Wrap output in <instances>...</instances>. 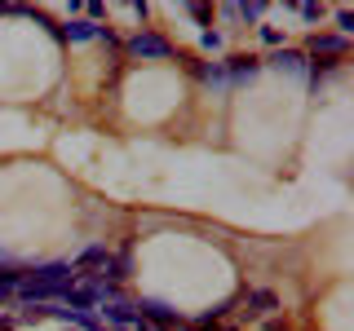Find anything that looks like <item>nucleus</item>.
<instances>
[{
    "label": "nucleus",
    "instance_id": "nucleus-1",
    "mask_svg": "<svg viewBox=\"0 0 354 331\" xmlns=\"http://www.w3.org/2000/svg\"><path fill=\"white\" fill-rule=\"evenodd\" d=\"M124 49H129V58H173V44L164 36H155V31H138Z\"/></svg>",
    "mask_w": 354,
    "mask_h": 331
},
{
    "label": "nucleus",
    "instance_id": "nucleus-2",
    "mask_svg": "<svg viewBox=\"0 0 354 331\" xmlns=\"http://www.w3.org/2000/svg\"><path fill=\"white\" fill-rule=\"evenodd\" d=\"M138 318L147 327H155V331H160V327H182V314H177L173 305H164V301H151V296L138 305Z\"/></svg>",
    "mask_w": 354,
    "mask_h": 331
},
{
    "label": "nucleus",
    "instance_id": "nucleus-3",
    "mask_svg": "<svg viewBox=\"0 0 354 331\" xmlns=\"http://www.w3.org/2000/svg\"><path fill=\"white\" fill-rule=\"evenodd\" d=\"M350 40L346 36H310L306 40V53L310 58H346Z\"/></svg>",
    "mask_w": 354,
    "mask_h": 331
},
{
    "label": "nucleus",
    "instance_id": "nucleus-4",
    "mask_svg": "<svg viewBox=\"0 0 354 331\" xmlns=\"http://www.w3.org/2000/svg\"><path fill=\"white\" fill-rule=\"evenodd\" d=\"M270 309H279L274 292H243V318H266Z\"/></svg>",
    "mask_w": 354,
    "mask_h": 331
},
{
    "label": "nucleus",
    "instance_id": "nucleus-5",
    "mask_svg": "<svg viewBox=\"0 0 354 331\" xmlns=\"http://www.w3.org/2000/svg\"><path fill=\"white\" fill-rule=\"evenodd\" d=\"M221 66H226V84H248L252 75L261 71V62H257V58H226Z\"/></svg>",
    "mask_w": 354,
    "mask_h": 331
},
{
    "label": "nucleus",
    "instance_id": "nucleus-6",
    "mask_svg": "<svg viewBox=\"0 0 354 331\" xmlns=\"http://www.w3.org/2000/svg\"><path fill=\"white\" fill-rule=\"evenodd\" d=\"M97 314L106 318V323H115V327H138V305H124V301H111L102 305Z\"/></svg>",
    "mask_w": 354,
    "mask_h": 331
},
{
    "label": "nucleus",
    "instance_id": "nucleus-7",
    "mask_svg": "<svg viewBox=\"0 0 354 331\" xmlns=\"http://www.w3.org/2000/svg\"><path fill=\"white\" fill-rule=\"evenodd\" d=\"M106 265H111V252H106V248H84L80 257H75L71 270H75V274H80V270H102V274H106Z\"/></svg>",
    "mask_w": 354,
    "mask_h": 331
},
{
    "label": "nucleus",
    "instance_id": "nucleus-8",
    "mask_svg": "<svg viewBox=\"0 0 354 331\" xmlns=\"http://www.w3.org/2000/svg\"><path fill=\"white\" fill-rule=\"evenodd\" d=\"M270 66H279V71H292V75H301L306 71V53L301 49H279L270 58Z\"/></svg>",
    "mask_w": 354,
    "mask_h": 331
},
{
    "label": "nucleus",
    "instance_id": "nucleus-9",
    "mask_svg": "<svg viewBox=\"0 0 354 331\" xmlns=\"http://www.w3.org/2000/svg\"><path fill=\"white\" fill-rule=\"evenodd\" d=\"M97 36V22H84V18H71L62 27V40H71V44H80V40H93Z\"/></svg>",
    "mask_w": 354,
    "mask_h": 331
},
{
    "label": "nucleus",
    "instance_id": "nucleus-10",
    "mask_svg": "<svg viewBox=\"0 0 354 331\" xmlns=\"http://www.w3.org/2000/svg\"><path fill=\"white\" fill-rule=\"evenodd\" d=\"M195 75H199L204 84H213V88L226 84V66H221V62H195Z\"/></svg>",
    "mask_w": 354,
    "mask_h": 331
},
{
    "label": "nucleus",
    "instance_id": "nucleus-11",
    "mask_svg": "<svg viewBox=\"0 0 354 331\" xmlns=\"http://www.w3.org/2000/svg\"><path fill=\"white\" fill-rule=\"evenodd\" d=\"M106 274H111V283H124L129 274H133V252L124 248L120 257H111V265H106Z\"/></svg>",
    "mask_w": 354,
    "mask_h": 331
},
{
    "label": "nucleus",
    "instance_id": "nucleus-12",
    "mask_svg": "<svg viewBox=\"0 0 354 331\" xmlns=\"http://www.w3.org/2000/svg\"><path fill=\"white\" fill-rule=\"evenodd\" d=\"M332 71H337V58H315V62H310V71H306V75H310V84L319 88V80H328Z\"/></svg>",
    "mask_w": 354,
    "mask_h": 331
},
{
    "label": "nucleus",
    "instance_id": "nucleus-13",
    "mask_svg": "<svg viewBox=\"0 0 354 331\" xmlns=\"http://www.w3.org/2000/svg\"><path fill=\"white\" fill-rule=\"evenodd\" d=\"M266 9H270V5H266V0H252V5H239V18H248V22H257V18L266 14Z\"/></svg>",
    "mask_w": 354,
    "mask_h": 331
},
{
    "label": "nucleus",
    "instance_id": "nucleus-14",
    "mask_svg": "<svg viewBox=\"0 0 354 331\" xmlns=\"http://www.w3.org/2000/svg\"><path fill=\"white\" fill-rule=\"evenodd\" d=\"M297 14H301L306 22H319V18H324V9H319V5H310V0H306V5H297Z\"/></svg>",
    "mask_w": 354,
    "mask_h": 331
},
{
    "label": "nucleus",
    "instance_id": "nucleus-15",
    "mask_svg": "<svg viewBox=\"0 0 354 331\" xmlns=\"http://www.w3.org/2000/svg\"><path fill=\"white\" fill-rule=\"evenodd\" d=\"M337 27H341V36L354 31V14H350V9H337Z\"/></svg>",
    "mask_w": 354,
    "mask_h": 331
},
{
    "label": "nucleus",
    "instance_id": "nucleus-16",
    "mask_svg": "<svg viewBox=\"0 0 354 331\" xmlns=\"http://www.w3.org/2000/svg\"><path fill=\"white\" fill-rule=\"evenodd\" d=\"M186 14H191L195 22H208V18H213V9H208V5H191V9H186Z\"/></svg>",
    "mask_w": 354,
    "mask_h": 331
},
{
    "label": "nucleus",
    "instance_id": "nucleus-17",
    "mask_svg": "<svg viewBox=\"0 0 354 331\" xmlns=\"http://www.w3.org/2000/svg\"><path fill=\"white\" fill-rule=\"evenodd\" d=\"M261 40L266 44H283V31L279 27H261Z\"/></svg>",
    "mask_w": 354,
    "mask_h": 331
},
{
    "label": "nucleus",
    "instance_id": "nucleus-18",
    "mask_svg": "<svg viewBox=\"0 0 354 331\" xmlns=\"http://www.w3.org/2000/svg\"><path fill=\"white\" fill-rule=\"evenodd\" d=\"M199 44H204V49H221V36H217V31H204V36H199Z\"/></svg>",
    "mask_w": 354,
    "mask_h": 331
},
{
    "label": "nucleus",
    "instance_id": "nucleus-19",
    "mask_svg": "<svg viewBox=\"0 0 354 331\" xmlns=\"http://www.w3.org/2000/svg\"><path fill=\"white\" fill-rule=\"evenodd\" d=\"M14 301V287H0V305H9Z\"/></svg>",
    "mask_w": 354,
    "mask_h": 331
},
{
    "label": "nucleus",
    "instance_id": "nucleus-20",
    "mask_svg": "<svg viewBox=\"0 0 354 331\" xmlns=\"http://www.w3.org/2000/svg\"><path fill=\"white\" fill-rule=\"evenodd\" d=\"M0 331H14V323H9V318H0Z\"/></svg>",
    "mask_w": 354,
    "mask_h": 331
},
{
    "label": "nucleus",
    "instance_id": "nucleus-21",
    "mask_svg": "<svg viewBox=\"0 0 354 331\" xmlns=\"http://www.w3.org/2000/svg\"><path fill=\"white\" fill-rule=\"evenodd\" d=\"M138 331H155V327H147V323H142V318H138Z\"/></svg>",
    "mask_w": 354,
    "mask_h": 331
},
{
    "label": "nucleus",
    "instance_id": "nucleus-22",
    "mask_svg": "<svg viewBox=\"0 0 354 331\" xmlns=\"http://www.w3.org/2000/svg\"><path fill=\"white\" fill-rule=\"evenodd\" d=\"M213 331H239V327H213Z\"/></svg>",
    "mask_w": 354,
    "mask_h": 331
}]
</instances>
